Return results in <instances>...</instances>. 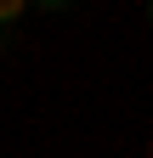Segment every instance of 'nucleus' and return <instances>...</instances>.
I'll use <instances>...</instances> for the list:
<instances>
[{"label":"nucleus","instance_id":"obj_2","mask_svg":"<svg viewBox=\"0 0 153 158\" xmlns=\"http://www.w3.org/2000/svg\"><path fill=\"white\" fill-rule=\"evenodd\" d=\"M147 17H153V6H147Z\"/></svg>","mask_w":153,"mask_h":158},{"label":"nucleus","instance_id":"obj_1","mask_svg":"<svg viewBox=\"0 0 153 158\" xmlns=\"http://www.w3.org/2000/svg\"><path fill=\"white\" fill-rule=\"evenodd\" d=\"M23 11H28V0H0V23H17Z\"/></svg>","mask_w":153,"mask_h":158}]
</instances>
